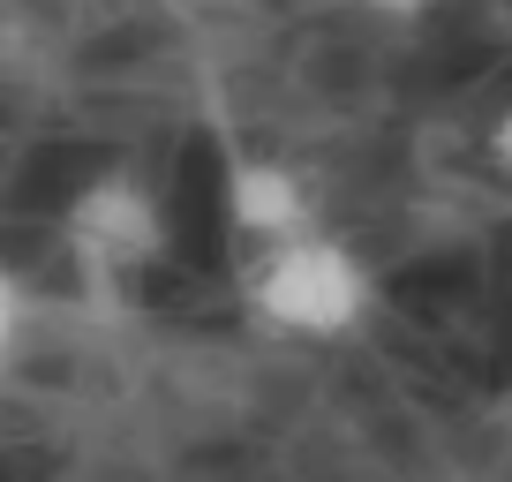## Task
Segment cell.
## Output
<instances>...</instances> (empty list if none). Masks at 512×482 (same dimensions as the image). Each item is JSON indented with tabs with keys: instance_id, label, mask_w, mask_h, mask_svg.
I'll use <instances>...</instances> for the list:
<instances>
[{
	"instance_id": "obj_3",
	"label": "cell",
	"mask_w": 512,
	"mask_h": 482,
	"mask_svg": "<svg viewBox=\"0 0 512 482\" xmlns=\"http://www.w3.org/2000/svg\"><path fill=\"white\" fill-rule=\"evenodd\" d=\"M226 226L241 241H256V257L279 241L309 234V181L279 159H241L226 166Z\"/></svg>"
},
{
	"instance_id": "obj_5",
	"label": "cell",
	"mask_w": 512,
	"mask_h": 482,
	"mask_svg": "<svg viewBox=\"0 0 512 482\" xmlns=\"http://www.w3.org/2000/svg\"><path fill=\"white\" fill-rule=\"evenodd\" d=\"M490 159H497V166L512 174V106H505V113L490 121Z\"/></svg>"
},
{
	"instance_id": "obj_6",
	"label": "cell",
	"mask_w": 512,
	"mask_h": 482,
	"mask_svg": "<svg viewBox=\"0 0 512 482\" xmlns=\"http://www.w3.org/2000/svg\"><path fill=\"white\" fill-rule=\"evenodd\" d=\"M354 8H369V16H422L430 0H354Z\"/></svg>"
},
{
	"instance_id": "obj_1",
	"label": "cell",
	"mask_w": 512,
	"mask_h": 482,
	"mask_svg": "<svg viewBox=\"0 0 512 482\" xmlns=\"http://www.w3.org/2000/svg\"><path fill=\"white\" fill-rule=\"evenodd\" d=\"M249 309L294 339H347L377 309V279L339 234H294L249 264Z\"/></svg>"
},
{
	"instance_id": "obj_2",
	"label": "cell",
	"mask_w": 512,
	"mask_h": 482,
	"mask_svg": "<svg viewBox=\"0 0 512 482\" xmlns=\"http://www.w3.org/2000/svg\"><path fill=\"white\" fill-rule=\"evenodd\" d=\"M68 249H76V264L98 272V279H128V272H144V264H159L166 257L159 196L136 174L83 181L76 204H68Z\"/></svg>"
},
{
	"instance_id": "obj_4",
	"label": "cell",
	"mask_w": 512,
	"mask_h": 482,
	"mask_svg": "<svg viewBox=\"0 0 512 482\" xmlns=\"http://www.w3.org/2000/svg\"><path fill=\"white\" fill-rule=\"evenodd\" d=\"M23 332H31V287H23V279L0 264V362L23 347Z\"/></svg>"
}]
</instances>
